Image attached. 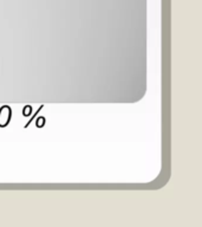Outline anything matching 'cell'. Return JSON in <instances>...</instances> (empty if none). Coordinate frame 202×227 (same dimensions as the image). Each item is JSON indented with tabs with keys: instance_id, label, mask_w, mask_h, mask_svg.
<instances>
[{
	"instance_id": "6da1fadb",
	"label": "cell",
	"mask_w": 202,
	"mask_h": 227,
	"mask_svg": "<svg viewBox=\"0 0 202 227\" xmlns=\"http://www.w3.org/2000/svg\"><path fill=\"white\" fill-rule=\"evenodd\" d=\"M29 111H30V107H26V108H25V114H24V115H26V116H27V115H30V114H29Z\"/></svg>"
}]
</instances>
